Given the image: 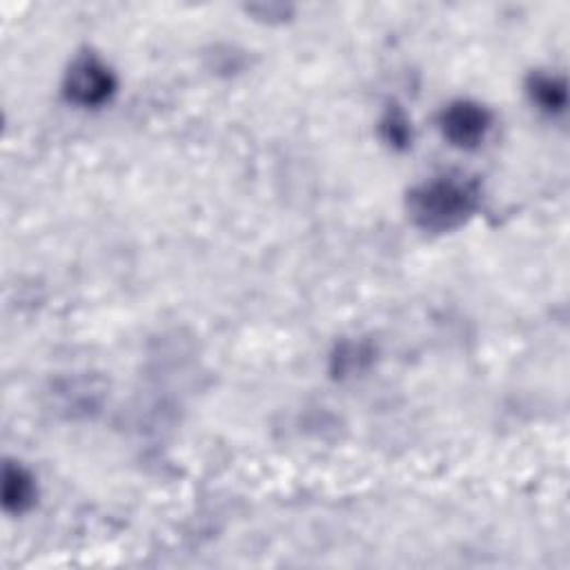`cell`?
I'll return each mask as SVG.
<instances>
[{
	"mask_svg": "<svg viewBox=\"0 0 570 570\" xmlns=\"http://www.w3.org/2000/svg\"><path fill=\"white\" fill-rule=\"evenodd\" d=\"M531 96L533 103H537L539 109L548 114L563 112L566 107V83L555 77H537L531 83Z\"/></svg>",
	"mask_w": 570,
	"mask_h": 570,
	"instance_id": "5b68a950",
	"label": "cell"
},
{
	"mask_svg": "<svg viewBox=\"0 0 570 570\" xmlns=\"http://www.w3.org/2000/svg\"><path fill=\"white\" fill-rule=\"evenodd\" d=\"M116 90V81L112 72L94 56L79 58L68 72L66 94L72 103L81 107H98Z\"/></svg>",
	"mask_w": 570,
	"mask_h": 570,
	"instance_id": "7a4b0ae2",
	"label": "cell"
},
{
	"mask_svg": "<svg viewBox=\"0 0 570 570\" xmlns=\"http://www.w3.org/2000/svg\"><path fill=\"white\" fill-rule=\"evenodd\" d=\"M490 130V114L473 101H457L441 114V132L455 148H477Z\"/></svg>",
	"mask_w": 570,
	"mask_h": 570,
	"instance_id": "3957f363",
	"label": "cell"
},
{
	"mask_svg": "<svg viewBox=\"0 0 570 570\" xmlns=\"http://www.w3.org/2000/svg\"><path fill=\"white\" fill-rule=\"evenodd\" d=\"M386 132H388V139L397 146L406 143L408 141V120L397 112V114H391L386 118Z\"/></svg>",
	"mask_w": 570,
	"mask_h": 570,
	"instance_id": "8992f818",
	"label": "cell"
},
{
	"mask_svg": "<svg viewBox=\"0 0 570 570\" xmlns=\"http://www.w3.org/2000/svg\"><path fill=\"white\" fill-rule=\"evenodd\" d=\"M477 208V189L464 178L441 176L426 181L410 193L408 212L428 232L460 228Z\"/></svg>",
	"mask_w": 570,
	"mask_h": 570,
	"instance_id": "6da1fadb",
	"label": "cell"
},
{
	"mask_svg": "<svg viewBox=\"0 0 570 570\" xmlns=\"http://www.w3.org/2000/svg\"><path fill=\"white\" fill-rule=\"evenodd\" d=\"M3 501L5 509L14 513H23L27 505L34 501V484L32 477L23 468H5V481H3Z\"/></svg>",
	"mask_w": 570,
	"mask_h": 570,
	"instance_id": "277c9868",
	"label": "cell"
}]
</instances>
